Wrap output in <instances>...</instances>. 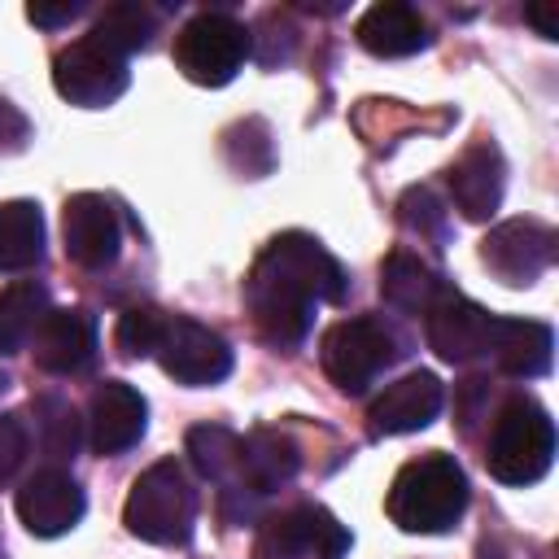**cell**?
<instances>
[{"instance_id": "1", "label": "cell", "mask_w": 559, "mask_h": 559, "mask_svg": "<svg viewBox=\"0 0 559 559\" xmlns=\"http://www.w3.org/2000/svg\"><path fill=\"white\" fill-rule=\"evenodd\" d=\"M341 297H345L341 262L306 231L275 236L258 253V262L245 280V306L253 314L258 336L284 354L306 341L314 306L341 301Z\"/></svg>"}, {"instance_id": "2", "label": "cell", "mask_w": 559, "mask_h": 559, "mask_svg": "<svg viewBox=\"0 0 559 559\" xmlns=\"http://www.w3.org/2000/svg\"><path fill=\"white\" fill-rule=\"evenodd\" d=\"M384 507L402 533H445L467 511V476L450 454H419L393 476Z\"/></svg>"}, {"instance_id": "3", "label": "cell", "mask_w": 559, "mask_h": 559, "mask_svg": "<svg viewBox=\"0 0 559 559\" xmlns=\"http://www.w3.org/2000/svg\"><path fill=\"white\" fill-rule=\"evenodd\" d=\"M489 476L502 485H533L555 463V419L533 397H511L489 428L485 445Z\"/></svg>"}, {"instance_id": "4", "label": "cell", "mask_w": 559, "mask_h": 559, "mask_svg": "<svg viewBox=\"0 0 559 559\" xmlns=\"http://www.w3.org/2000/svg\"><path fill=\"white\" fill-rule=\"evenodd\" d=\"M122 524L140 542H153V546H183L192 537L197 489L188 485V476L175 459H162L135 476L127 507H122Z\"/></svg>"}, {"instance_id": "5", "label": "cell", "mask_w": 559, "mask_h": 559, "mask_svg": "<svg viewBox=\"0 0 559 559\" xmlns=\"http://www.w3.org/2000/svg\"><path fill=\"white\" fill-rule=\"evenodd\" d=\"M249 48L253 35L245 31V22L205 9L192 22H183V31L175 35V66L183 70V79L201 87H223L240 74Z\"/></svg>"}, {"instance_id": "6", "label": "cell", "mask_w": 559, "mask_h": 559, "mask_svg": "<svg viewBox=\"0 0 559 559\" xmlns=\"http://www.w3.org/2000/svg\"><path fill=\"white\" fill-rule=\"evenodd\" d=\"M397 345H393V332L380 323V319H341L323 332L319 341V358H323V371L328 380L341 389V393H362L389 362H393Z\"/></svg>"}, {"instance_id": "7", "label": "cell", "mask_w": 559, "mask_h": 559, "mask_svg": "<svg viewBox=\"0 0 559 559\" xmlns=\"http://www.w3.org/2000/svg\"><path fill=\"white\" fill-rule=\"evenodd\" d=\"M345 550H349L345 524L314 502L266 515L253 542V559H345Z\"/></svg>"}, {"instance_id": "8", "label": "cell", "mask_w": 559, "mask_h": 559, "mask_svg": "<svg viewBox=\"0 0 559 559\" xmlns=\"http://www.w3.org/2000/svg\"><path fill=\"white\" fill-rule=\"evenodd\" d=\"M153 358L162 362V371H166L170 380L192 384V389L218 384V380L231 371V349H227V341H223L214 328H205V323H197V319H183V314H166Z\"/></svg>"}, {"instance_id": "9", "label": "cell", "mask_w": 559, "mask_h": 559, "mask_svg": "<svg viewBox=\"0 0 559 559\" xmlns=\"http://www.w3.org/2000/svg\"><path fill=\"white\" fill-rule=\"evenodd\" d=\"M131 83V70L122 57L105 52L100 44L92 39H74L70 48L57 52L52 61V87L70 100V105H83V109H100V105H114Z\"/></svg>"}, {"instance_id": "10", "label": "cell", "mask_w": 559, "mask_h": 559, "mask_svg": "<svg viewBox=\"0 0 559 559\" xmlns=\"http://www.w3.org/2000/svg\"><path fill=\"white\" fill-rule=\"evenodd\" d=\"M480 262L502 284H533L555 262V231L537 218H507L480 240Z\"/></svg>"}, {"instance_id": "11", "label": "cell", "mask_w": 559, "mask_h": 559, "mask_svg": "<svg viewBox=\"0 0 559 559\" xmlns=\"http://www.w3.org/2000/svg\"><path fill=\"white\" fill-rule=\"evenodd\" d=\"M61 236H66V258L83 271H105L118 262L122 223H118V210L96 192H79L66 201Z\"/></svg>"}, {"instance_id": "12", "label": "cell", "mask_w": 559, "mask_h": 559, "mask_svg": "<svg viewBox=\"0 0 559 559\" xmlns=\"http://www.w3.org/2000/svg\"><path fill=\"white\" fill-rule=\"evenodd\" d=\"M445 402V389L432 371H406L402 380H393L367 411L371 437H402V432H419L437 419Z\"/></svg>"}, {"instance_id": "13", "label": "cell", "mask_w": 559, "mask_h": 559, "mask_svg": "<svg viewBox=\"0 0 559 559\" xmlns=\"http://www.w3.org/2000/svg\"><path fill=\"white\" fill-rule=\"evenodd\" d=\"M83 489L70 472L61 467H44L35 472L22 489H17V520L35 533V537H61L83 520Z\"/></svg>"}, {"instance_id": "14", "label": "cell", "mask_w": 559, "mask_h": 559, "mask_svg": "<svg viewBox=\"0 0 559 559\" xmlns=\"http://www.w3.org/2000/svg\"><path fill=\"white\" fill-rule=\"evenodd\" d=\"M502 188H507V162L489 140L467 144L454 166H450V201L463 218L485 223L498 214L502 205Z\"/></svg>"}, {"instance_id": "15", "label": "cell", "mask_w": 559, "mask_h": 559, "mask_svg": "<svg viewBox=\"0 0 559 559\" xmlns=\"http://www.w3.org/2000/svg\"><path fill=\"white\" fill-rule=\"evenodd\" d=\"M428 345L445 358V362H467L476 354H489V323L493 314H485L476 301H467L463 293L445 288L432 306H428Z\"/></svg>"}, {"instance_id": "16", "label": "cell", "mask_w": 559, "mask_h": 559, "mask_svg": "<svg viewBox=\"0 0 559 559\" xmlns=\"http://www.w3.org/2000/svg\"><path fill=\"white\" fill-rule=\"evenodd\" d=\"M144 415L148 402L140 397V389H131L127 380H105L92 393L87 406V424H92V450L96 454H122L144 437Z\"/></svg>"}, {"instance_id": "17", "label": "cell", "mask_w": 559, "mask_h": 559, "mask_svg": "<svg viewBox=\"0 0 559 559\" xmlns=\"http://www.w3.org/2000/svg\"><path fill=\"white\" fill-rule=\"evenodd\" d=\"M31 354L52 376H74L96 354V323L87 310H48L31 336Z\"/></svg>"}, {"instance_id": "18", "label": "cell", "mask_w": 559, "mask_h": 559, "mask_svg": "<svg viewBox=\"0 0 559 559\" xmlns=\"http://www.w3.org/2000/svg\"><path fill=\"white\" fill-rule=\"evenodd\" d=\"M489 354L515 380H537L550 371L555 332L537 319H493L489 323Z\"/></svg>"}, {"instance_id": "19", "label": "cell", "mask_w": 559, "mask_h": 559, "mask_svg": "<svg viewBox=\"0 0 559 559\" xmlns=\"http://www.w3.org/2000/svg\"><path fill=\"white\" fill-rule=\"evenodd\" d=\"M301 467V450L293 437L275 432V428H253L249 437H240V463H236V485H245L249 493H271L280 485H288Z\"/></svg>"}, {"instance_id": "20", "label": "cell", "mask_w": 559, "mask_h": 559, "mask_svg": "<svg viewBox=\"0 0 559 559\" xmlns=\"http://www.w3.org/2000/svg\"><path fill=\"white\" fill-rule=\"evenodd\" d=\"M354 35H358V44H362L371 57H411V52L428 48V22L419 17V9L397 4V0L371 4V9L358 17Z\"/></svg>"}, {"instance_id": "21", "label": "cell", "mask_w": 559, "mask_h": 559, "mask_svg": "<svg viewBox=\"0 0 559 559\" xmlns=\"http://www.w3.org/2000/svg\"><path fill=\"white\" fill-rule=\"evenodd\" d=\"M445 293V284L437 280V271L428 262H419L415 253L406 249H393L380 266V297L393 306V310H406V314H428V306Z\"/></svg>"}, {"instance_id": "22", "label": "cell", "mask_w": 559, "mask_h": 559, "mask_svg": "<svg viewBox=\"0 0 559 559\" xmlns=\"http://www.w3.org/2000/svg\"><path fill=\"white\" fill-rule=\"evenodd\" d=\"M44 258V214L35 201H0V271H31Z\"/></svg>"}, {"instance_id": "23", "label": "cell", "mask_w": 559, "mask_h": 559, "mask_svg": "<svg viewBox=\"0 0 559 559\" xmlns=\"http://www.w3.org/2000/svg\"><path fill=\"white\" fill-rule=\"evenodd\" d=\"M44 314H48V293H44V284H35V280H13V284L0 293V354H17V349L35 336V328H39Z\"/></svg>"}, {"instance_id": "24", "label": "cell", "mask_w": 559, "mask_h": 559, "mask_svg": "<svg viewBox=\"0 0 559 559\" xmlns=\"http://www.w3.org/2000/svg\"><path fill=\"white\" fill-rule=\"evenodd\" d=\"M153 26H157V17H153L144 4L122 0V4H109V9L96 17V26H92L87 39L127 61V52H135V48H144V44L153 39Z\"/></svg>"}, {"instance_id": "25", "label": "cell", "mask_w": 559, "mask_h": 559, "mask_svg": "<svg viewBox=\"0 0 559 559\" xmlns=\"http://www.w3.org/2000/svg\"><path fill=\"white\" fill-rule=\"evenodd\" d=\"M188 459L201 476L227 485L236 480V463H240V437L231 428H218V424H197L188 432Z\"/></svg>"}, {"instance_id": "26", "label": "cell", "mask_w": 559, "mask_h": 559, "mask_svg": "<svg viewBox=\"0 0 559 559\" xmlns=\"http://www.w3.org/2000/svg\"><path fill=\"white\" fill-rule=\"evenodd\" d=\"M223 153H227L231 170H240V175H266L271 162H275L266 122H262V118H245V122H236V127L223 135Z\"/></svg>"}, {"instance_id": "27", "label": "cell", "mask_w": 559, "mask_h": 559, "mask_svg": "<svg viewBox=\"0 0 559 559\" xmlns=\"http://www.w3.org/2000/svg\"><path fill=\"white\" fill-rule=\"evenodd\" d=\"M162 323H166V310H153V306H131V310H122V319H118V328H114L118 354H122V358H153L157 336H162Z\"/></svg>"}, {"instance_id": "28", "label": "cell", "mask_w": 559, "mask_h": 559, "mask_svg": "<svg viewBox=\"0 0 559 559\" xmlns=\"http://www.w3.org/2000/svg\"><path fill=\"white\" fill-rule=\"evenodd\" d=\"M35 419H39V441H44L48 454H57V459L74 454V445H79V419H74V411L61 397H39L35 402Z\"/></svg>"}, {"instance_id": "29", "label": "cell", "mask_w": 559, "mask_h": 559, "mask_svg": "<svg viewBox=\"0 0 559 559\" xmlns=\"http://www.w3.org/2000/svg\"><path fill=\"white\" fill-rule=\"evenodd\" d=\"M397 218H402V227H411V231H419V236H428V240H445V205H441L437 192L424 188V183L402 192Z\"/></svg>"}, {"instance_id": "30", "label": "cell", "mask_w": 559, "mask_h": 559, "mask_svg": "<svg viewBox=\"0 0 559 559\" xmlns=\"http://www.w3.org/2000/svg\"><path fill=\"white\" fill-rule=\"evenodd\" d=\"M26 450H31V432L17 415H0V489L17 476V467L26 463Z\"/></svg>"}, {"instance_id": "31", "label": "cell", "mask_w": 559, "mask_h": 559, "mask_svg": "<svg viewBox=\"0 0 559 559\" xmlns=\"http://www.w3.org/2000/svg\"><path fill=\"white\" fill-rule=\"evenodd\" d=\"M26 140H31L26 114L9 96H0V153H17V148H26Z\"/></svg>"}, {"instance_id": "32", "label": "cell", "mask_w": 559, "mask_h": 559, "mask_svg": "<svg viewBox=\"0 0 559 559\" xmlns=\"http://www.w3.org/2000/svg\"><path fill=\"white\" fill-rule=\"evenodd\" d=\"M26 17H31L35 26H66V22L79 17V4H31Z\"/></svg>"}, {"instance_id": "33", "label": "cell", "mask_w": 559, "mask_h": 559, "mask_svg": "<svg viewBox=\"0 0 559 559\" xmlns=\"http://www.w3.org/2000/svg\"><path fill=\"white\" fill-rule=\"evenodd\" d=\"M524 22H533L542 39H559V17H555L550 9H542V4H528V9H524Z\"/></svg>"}, {"instance_id": "34", "label": "cell", "mask_w": 559, "mask_h": 559, "mask_svg": "<svg viewBox=\"0 0 559 559\" xmlns=\"http://www.w3.org/2000/svg\"><path fill=\"white\" fill-rule=\"evenodd\" d=\"M0 389H4V376H0Z\"/></svg>"}, {"instance_id": "35", "label": "cell", "mask_w": 559, "mask_h": 559, "mask_svg": "<svg viewBox=\"0 0 559 559\" xmlns=\"http://www.w3.org/2000/svg\"><path fill=\"white\" fill-rule=\"evenodd\" d=\"M0 559H4V550H0Z\"/></svg>"}]
</instances>
